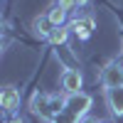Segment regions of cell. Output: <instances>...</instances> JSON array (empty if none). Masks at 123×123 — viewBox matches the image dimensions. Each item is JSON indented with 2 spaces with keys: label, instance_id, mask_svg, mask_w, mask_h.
I'll list each match as a JSON object with an SVG mask.
<instances>
[{
  "label": "cell",
  "instance_id": "obj_1",
  "mask_svg": "<svg viewBox=\"0 0 123 123\" xmlns=\"http://www.w3.org/2000/svg\"><path fill=\"white\" fill-rule=\"evenodd\" d=\"M67 98L62 96H47V94H35L32 96V113H39L44 121H54L62 111H64Z\"/></svg>",
  "mask_w": 123,
  "mask_h": 123
},
{
  "label": "cell",
  "instance_id": "obj_8",
  "mask_svg": "<svg viewBox=\"0 0 123 123\" xmlns=\"http://www.w3.org/2000/svg\"><path fill=\"white\" fill-rule=\"evenodd\" d=\"M32 27H35V32H37V35H42V37H49V35L54 32V25H52V20H49L47 15H39V17H35Z\"/></svg>",
  "mask_w": 123,
  "mask_h": 123
},
{
  "label": "cell",
  "instance_id": "obj_6",
  "mask_svg": "<svg viewBox=\"0 0 123 123\" xmlns=\"http://www.w3.org/2000/svg\"><path fill=\"white\" fill-rule=\"evenodd\" d=\"M94 27H96V25H94V17H76L74 22L69 25V30H71L79 39H89L91 32H94Z\"/></svg>",
  "mask_w": 123,
  "mask_h": 123
},
{
  "label": "cell",
  "instance_id": "obj_4",
  "mask_svg": "<svg viewBox=\"0 0 123 123\" xmlns=\"http://www.w3.org/2000/svg\"><path fill=\"white\" fill-rule=\"evenodd\" d=\"M81 86H84V76H81L79 69H64V74H62V89H64V94L71 96V94H79Z\"/></svg>",
  "mask_w": 123,
  "mask_h": 123
},
{
  "label": "cell",
  "instance_id": "obj_2",
  "mask_svg": "<svg viewBox=\"0 0 123 123\" xmlns=\"http://www.w3.org/2000/svg\"><path fill=\"white\" fill-rule=\"evenodd\" d=\"M91 108V96L84 94V91H79V94H71L67 96V104H64V116L69 123H79L81 118H84L89 113Z\"/></svg>",
  "mask_w": 123,
  "mask_h": 123
},
{
  "label": "cell",
  "instance_id": "obj_10",
  "mask_svg": "<svg viewBox=\"0 0 123 123\" xmlns=\"http://www.w3.org/2000/svg\"><path fill=\"white\" fill-rule=\"evenodd\" d=\"M49 39V44H54V47H62V44H67V39H69V27H54V32L47 37Z\"/></svg>",
  "mask_w": 123,
  "mask_h": 123
},
{
  "label": "cell",
  "instance_id": "obj_7",
  "mask_svg": "<svg viewBox=\"0 0 123 123\" xmlns=\"http://www.w3.org/2000/svg\"><path fill=\"white\" fill-rule=\"evenodd\" d=\"M106 101H108V108L113 116H123V86L106 91Z\"/></svg>",
  "mask_w": 123,
  "mask_h": 123
},
{
  "label": "cell",
  "instance_id": "obj_3",
  "mask_svg": "<svg viewBox=\"0 0 123 123\" xmlns=\"http://www.w3.org/2000/svg\"><path fill=\"white\" fill-rule=\"evenodd\" d=\"M101 84H104L106 91L123 86V64L121 62H108L106 69L101 71Z\"/></svg>",
  "mask_w": 123,
  "mask_h": 123
},
{
  "label": "cell",
  "instance_id": "obj_9",
  "mask_svg": "<svg viewBox=\"0 0 123 123\" xmlns=\"http://www.w3.org/2000/svg\"><path fill=\"white\" fill-rule=\"evenodd\" d=\"M67 15H69V12H67V10L62 7L59 3H57V5H52V7H49V12H47V17L52 20V25H54V27H64Z\"/></svg>",
  "mask_w": 123,
  "mask_h": 123
},
{
  "label": "cell",
  "instance_id": "obj_11",
  "mask_svg": "<svg viewBox=\"0 0 123 123\" xmlns=\"http://www.w3.org/2000/svg\"><path fill=\"white\" fill-rule=\"evenodd\" d=\"M57 3L64 7L67 12H69V10H74V7H79V5H76V0H57Z\"/></svg>",
  "mask_w": 123,
  "mask_h": 123
},
{
  "label": "cell",
  "instance_id": "obj_13",
  "mask_svg": "<svg viewBox=\"0 0 123 123\" xmlns=\"http://www.w3.org/2000/svg\"><path fill=\"white\" fill-rule=\"evenodd\" d=\"M89 3V0H76V5H86Z\"/></svg>",
  "mask_w": 123,
  "mask_h": 123
},
{
  "label": "cell",
  "instance_id": "obj_5",
  "mask_svg": "<svg viewBox=\"0 0 123 123\" xmlns=\"http://www.w3.org/2000/svg\"><path fill=\"white\" fill-rule=\"evenodd\" d=\"M0 106H3L5 113H12L15 108H20V89H15V86H5L3 94H0Z\"/></svg>",
  "mask_w": 123,
  "mask_h": 123
},
{
  "label": "cell",
  "instance_id": "obj_12",
  "mask_svg": "<svg viewBox=\"0 0 123 123\" xmlns=\"http://www.w3.org/2000/svg\"><path fill=\"white\" fill-rule=\"evenodd\" d=\"M7 123H22V118H10Z\"/></svg>",
  "mask_w": 123,
  "mask_h": 123
},
{
  "label": "cell",
  "instance_id": "obj_14",
  "mask_svg": "<svg viewBox=\"0 0 123 123\" xmlns=\"http://www.w3.org/2000/svg\"><path fill=\"white\" fill-rule=\"evenodd\" d=\"M91 123H108V121H91Z\"/></svg>",
  "mask_w": 123,
  "mask_h": 123
}]
</instances>
